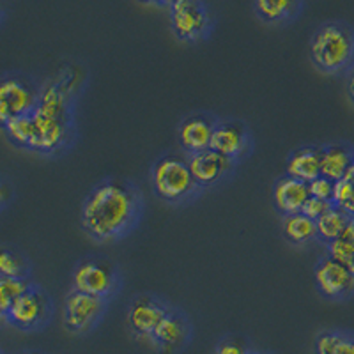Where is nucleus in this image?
I'll return each mask as SVG.
<instances>
[{
	"instance_id": "f257e3e1",
	"label": "nucleus",
	"mask_w": 354,
	"mask_h": 354,
	"mask_svg": "<svg viewBox=\"0 0 354 354\" xmlns=\"http://www.w3.org/2000/svg\"><path fill=\"white\" fill-rule=\"evenodd\" d=\"M142 189L131 179L109 176L88 189L80 205V227L91 241H122L131 236L144 218Z\"/></svg>"
},
{
	"instance_id": "f03ea898",
	"label": "nucleus",
	"mask_w": 354,
	"mask_h": 354,
	"mask_svg": "<svg viewBox=\"0 0 354 354\" xmlns=\"http://www.w3.org/2000/svg\"><path fill=\"white\" fill-rule=\"evenodd\" d=\"M75 113L66 88L59 82L43 85L41 103L32 113L37 131V153L41 156H61L75 144Z\"/></svg>"
},
{
	"instance_id": "7ed1b4c3",
	"label": "nucleus",
	"mask_w": 354,
	"mask_h": 354,
	"mask_svg": "<svg viewBox=\"0 0 354 354\" xmlns=\"http://www.w3.org/2000/svg\"><path fill=\"white\" fill-rule=\"evenodd\" d=\"M308 59L326 77H346L354 69V27L344 20H328L308 39Z\"/></svg>"
},
{
	"instance_id": "20e7f679",
	"label": "nucleus",
	"mask_w": 354,
	"mask_h": 354,
	"mask_svg": "<svg viewBox=\"0 0 354 354\" xmlns=\"http://www.w3.org/2000/svg\"><path fill=\"white\" fill-rule=\"evenodd\" d=\"M149 179L154 197L172 207H186L204 194L195 181L186 154L165 153L158 156L151 165Z\"/></svg>"
},
{
	"instance_id": "39448f33",
	"label": "nucleus",
	"mask_w": 354,
	"mask_h": 354,
	"mask_svg": "<svg viewBox=\"0 0 354 354\" xmlns=\"http://www.w3.org/2000/svg\"><path fill=\"white\" fill-rule=\"evenodd\" d=\"M71 287L112 301L122 290L121 268L105 255H85L73 266Z\"/></svg>"
},
{
	"instance_id": "423d86ee",
	"label": "nucleus",
	"mask_w": 354,
	"mask_h": 354,
	"mask_svg": "<svg viewBox=\"0 0 354 354\" xmlns=\"http://www.w3.org/2000/svg\"><path fill=\"white\" fill-rule=\"evenodd\" d=\"M55 314V303L43 286L34 282L6 315H0L4 326H11L21 333H37L50 326Z\"/></svg>"
},
{
	"instance_id": "0eeeda50",
	"label": "nucleus",
	"mask_w": 354,
	"mask_h": 354,
	"mask_svg": "<svg viewBox=\"0 0 354 354\" xmlns=\"http://www.w3.org/2000/svg\"><path fill=\"white\" fill-rule=\"evenodd\" d=\"M43 85L24 71H6L0 80V122L32 115L41 103Z\"/></svg>"
},
{
	"instance_id": "6e6552de",
	"label": "nucleus",
	"mask_w": 354,
	"mask_h": 354,
	"mask_svg": "<svg viewBox=\"0 0 354 354\" xmlns=\"http://www.w3.org/2000/svg\"><path fill=\"white\" fill-rule=\"evenodd\" d=\"M109 305V299L71 287L62 299V328L73 337H87L100 328Z\"/></svg>"
},
{
	"instance_id": "1a4fd4ad",
	"label": "nucleus",
	"mask_w": 354,
	"mask_h": 354,
	"mask_svg": "<svg viewBox=\"0 0 354 354\" xmlns=\"http://www.w3.org/2000/svg\"><path fill=\"white\" fill-rule=\"evenodd\" d=\"M170 30L181 43L197 44L209 39L214 17L204 0H177L169 9Z\"/></svg>"
},
{
	"instance_id": "9d476101",
	"label": "nucleus",
	"mask_w": 354,
	"mask_h": 354,
	"mask_svg": "<svg viewBox=\"0 0 354 354\" xmlns=\"http://www.w3.org/2000/svg\"><path fill=\"white\" fill-rule=\"evenodd\" d=\"M172 306V303L154 292L135 294L126 306V326L131 337L151 344Z\"/></svg>"
},
{
	"instance_id": "9b49d317",
	"label": "nucleus",
	"mask_w": 354,
	"mask_h": 354,
	"mask_svg": "<svg viewBox=\"0 0 354 354\" xmlns=\"http://www.w3.org/2000/svg\"><path fill=\"white\" fill-rule=\"evenodd\" d=\"M211 149L229 158L236 165L248 160L255 149L254 133L243 119L238 117H220L214 129Z\"/></svg>"
},
{
	"instance_id": "f8f14e48",
	"label": "nucleus",
	"mask_w": 354,
	"mask_h": 354,
	"mask_svg": "<svg viewBox=\"0 0 354 354\" xmlns=\"http://www.w3.org/2000/svg\"><path fill=\"white\" fill-rule=\"evenodd\" d=\"M314 283L321 298L331 303H344L354 296V273L349 264L328 255L314 266Z\"/></svg>"
},
{
	"instance_id": "ddd939ff",
	"label": "nucleus",
	"mask_w": 354,
	"mask_h": 354,
	"mask_svg": "<svg viewBox=\"0 0 354 354\" xmlns=\"http://www.w3.org/2000/svg\"><path fill=\"white\" fill-rule=\"evenodd\" d=\"M218 121L220 117L205 110L186 113L177 124V142L183 154L192 156V154L211 149Z\"/></svg>"
},
{
	"instance_id": "4468645a",
	"label": "nucleus",
	"mask_w": 354,
	"mask_h": 354,
	"mask_svg": "<svg viewBox=\"0 0 354 354\" xmlns=\"http://www.w3.org/2000/svg\"><path fill=\"white\" fill-rule=\"evenodd\" d=\"M188 163L195 181L204 192L229 183L239 167L229 158L221 156L220 153L213 149L192 154V156H188Z\"/></svg>"
},
{
	"instance_id": "2eb2a0df",
	"label": "nucleus",
	"mask_w": 354,
	"mask_h": 354,
	"mask_svg": "<svg viewBox=\"0 0 354 354\" xmlns=\"http://www.w3.org/2000/svg\"><path fill=\"white\" fill-rule=\"evenodd\" d=\"M194 338V322L185 310L174 305L167 319L154 333L153 344L161 354H179L186 351Z\"/></svg>"
},
{
	"instance_id": "dca6fc26",
	"label": "nucleus",
	"mask_w": 354,
	"mask_h": 354,
	"mask_svg": "<svg viewBox=\"0 0 354 354\" xmlns=\"http://www.w3.org/2000/svg\"><path fill=\"white\" fill-rule=\"evenodd\" d=\"M310 198L308 183L299 181L287 174L280 176L271 186V202L280 216L301 213L303 205Z\"/></svg>"
},
{
	"instance_id": "f3484780",
	"label": "nucleus",
	"mask_w": 354,
	"mask_h": 354,
	"mask_svg": "<svg viewBox=\"0 0 354 354\" xmlns=\"http://www.w3.org/2000/svg\"><path fill=\"white\" fill-rule=\"evenodd\" d=\"M252 11L268 27H287L301 17L305 0H250Z\"/></svg>"
},
{
	"instance_id": "a211bd4d",
	"label": "nucleus",
	"mask_w": 354,
	"mask_h": 354,
	"mask_svg": "<svg viewBox=\"0 0 354 354\" xmlns=\"http://www.w3.org/2000/svg\"><path fill=\"white\" fill-rule=\"evenodd\" d=\"M321 144H303L289 153L283 170L287 176L310 183L321 176Z\"/></svg>"
},
{
	"instance_id": "6ab92c4d",
	"label": "nucleus",
	"mask_w": 354,
	"mask_h": 354,
	"mask_svg": "<svg viewBox=\"0 0 354 354\" xmlns=\"http://www.w3.org/2000/svg\"><path fill=\"white\" fill-rule=\"evenodd\" d=\"M321 176L335 183L342 181L354 163V145L342 140L321 144Z\"/></svg>"
},
{
	"instance_id": "aec40b11",
	"label": "nucleus",
	"mask_w": 354,
	"mask_h": 354,
	"mask_svg": "<svg viewBox=\"0 0 354 354\" xmlns=\"http://www.w3.org/2000/svg\"><path fill=\"white\" fill-rule=\"evenodd\" d=\"M280 227H282L283 239L289 245L303 248L312 243H317V223L306 214L294 213L282 216Z\"/></svg>"
},
{
	"instance_id": "412c9836",
	"label": "nucleus",
	"mask_w": 354,
	"mask_h": 354,
	"mask_svg": "<svg viewBox=\"0 0 354 354\" xmlns=\"http://www.w3.org/2000/svg\"><path fill=\"white\" fill-rule=\"evenodd\" d=\"M0 277L32 280V261L17 245L4 243L0 248Z\"/></svg>"
},
{
	"instance_id": "4be33fe9",
	"label": "nucleus",
	"mask_w": 354,
	"mask_h": 354,
	"mask_svg": "<svg viewBox=\"0 0 354 354\" xmlns=\"http://www.w3.org/2000/svg\"><path fill=\"white\" fill-rule=\"evenodd\" d=\"M314 354H354V331L324 328L314 338Z\"/></svg>"
},
{
	"instance_id": "5701e85b",
	"label": "nucleus",
	"mask_w": 354,
	"mask_h": 354,
	"mask_svg": "<svg viewBox=\"0 0 354 354\" xmlns=\"http://www.w3.org/2000/svg\"><path fill=\"white\" fill-rule=\"evenodd\" d=\"M4 135L15 147L30 153H37V131L36 122L32 115L20 117L15 121H9L2 124Z\"/></svg>"
},
{
	"instance_id": "b1692460",
	"label": "nucleus",
	"mask_w": 354,
	"mask_h": 354,
	"mask_svg": "<svg viewBox=\"0 0 354 354\" xmlns=\"http://www.w3.org/2000/svg\"><path fill=\"white\" fill-rule=\"evenodd\" d=\"M353 218L347 213H344L340 207L337 205H331L326 213L322 214L315 223H317V243L322 246L330 245L331 241L338 239L342 236V232L346 230V227L349 225V221Z\"/></svg>"
},
{
	"instance_id": "393cba45",
	"label": "nucleus",
	"mask_w": 354,
	"mask_h": 354,
	"mask_svg": "<svg viewBox=\"0 0 354 354\" xmlns=\"http://www.w3.org/2000/svg\"><path fill=\"white\" fill-rule=\"evenodd\" d=\"M324 248H326L328 257L349 264L354 259V220L349 221V225L346 227L340 238L331 241Z\"/></svg>"
},
{
	"instance_id": "a878e982",
	"label": "nucleus",
	"mask_w": 354,
	"mask_h": 354,
	"mask_svg": "<svg viewBox=\"0 0 354 354\" xmlns=\"http://www.w3.org/2000/svg\"><path fill=\"white\" fill-rule=\"evenodd\" d=\"M32 283V280H17V278L0 277V315L8 314L12 303L17 301Z\"/></svg>"
},
{
	"instance_id": "bb28decb",
	"label": "nucleus",
	"mask_w": 354,
	"mask_h": 354,
	"mask_svg": "<svg viewBox=\"0 0 354 354\" xmlns=\"http://www.w3.org/2000/svg\"><path fill=\"white\" fill-rule=\"evenodd\" d=\"M259 349L250 342L245 335L227 333L214 346L213 354H257Z\"/></svg>"
},
{
	"instance_id": "cd10ccee",
	"label": "nucleus",
	"mask_w": 354,
	"mask_h": 354,
	"mask_svg": "<svg viewBox=\"0 0 354 354\" xmlns=\"http://www.w3.org/2000/svg\"><path fill=\"white\" fill-rule=\"evenodd\" d=\"M333 204L337 205V207H340L344 213H347L354 220V183L353 181H349V179L337 181V186H335Z\"/></svg>"
},
{
	"instance_id": "c85d7f7f",
	"label": "nucleus",
	"mask_w": 354,
	"mask_h": 354,
	"mask_svg": "<svg viewBox=\"0 0 354 354\" xmlns=\"http://www.w3.org/2000/svg\"><path fill=\"white\" fill-rule=\"evenodd\" d=\"M335 186H337V183L331 181L330 177H326V176H319V177H315L314 181L308 183L310 195H312V197L321 198V201H328V202H333Z\"/></svg>"
},
{
	"instance_id": "c756f323",
	"label": "nucleus",
	"mask_w": 354,
	"mask_h": 354,
	"mask_svg": "<svg viewBox=\"0 0 354 354\" xmlns=\"http://www.w3.org/2000/svg\"><path fill=\"white\" fill-rule=\"evenodd\" d=\"M331 205H333V202H328V201H321V198L317 197H312L310 195V198L306 201V204L303 205V214H306V216H310L312 220L317 221L319 218L322 216V214L326 213L328 209H330Z\"/></svg>"
},
{
	"instance_id": "7c9ffc66",
	"label": "nucleus",
	"mask_w": 354,
	"mask_h": 354,
	"mask_svg": "<svg viewBox=\"0 0 354 354\" xmlns=\"http://www.w3.org/2000/svg\"><path fill=\"white\" fill-rule=\"evenodd\" d=\"M15 197H17L15 186L11 185L8 177L2 176V179H0V211L8 209L9 204L15 202Z\"/></svg>"
},
{
	"instance_id": "2f4dec72",
	"label": "nucleus",
	"mask_w": 354,
	"mask_h": 354,
	"mask_svg": "<svg viewBox=\"0 0 354 354\" xmlns=\"http://www.w3.org/2000/svg\"><path fill=\"white\" fill-rule=\"evenodd\" d=\"M344 91H346V96L349 100V103L354 106V69L344 77Z\"/></svg>"
},
{
	"instance_id": "473e14b6",
	"label": "nucleus",
	"mask_w": 354,
	"mask_h": 354,
	"mask_svg": "<svg viewBox=\"0 0 354 354\" xmlns=\"http://www.w3.org/2000/svg\"><path fill=\"white\" fill-rule=\"evenodd\" d=\"M2 354H8L6 351H2ZM12 354H48L44 353V351H39V349H21V351H17V353Z\"/></svg>"
},
{
	"instance_id": "72a5a7b5",
	"label": "nucleus",
	"mask_w": 354,
	"mask_h": 354,
	"mask_svg": "<svg viewBox=\"0 0 354 354\" xmlns=\"http://www.w3.org/2000/svg\"><path fill=\"white\" fill-rule=\"evenodd\" d=\"M176 2H177V0H158L156 6H160V8H167V9H170V6L176 4Z\"/></svg>"
},
{
	"instance_id": "f704fd0d",
	"label": "nucleus",
	"mask_w": 354,
	"mask_h": 354,
	"mask_svg": "<svg viewBox=\"0 0 354 354\" xmlns=\"http://www.w3.org/2000/svg\"><path fill=\"white\" fill-rule=\"evenodd\" d=\"M346 179H349V181L354 183V163H353V167H351V170H349V174H347Z\"/></svg>"
},
{
	"instance_id": "c9c22d12",
	"label": "nucleus",
	"mask_w": 354,
	"mask_h": 354,
	"mask_svg": "<svg viewBox=\"0 0 354 354\" xmlns=\"http://www.w3.org/2000/svg\"><path fill=\"white\" fill-rule=\"evenodd\" d=\"M138 2H142V4H154V6H156L158 0H138Z\"/></svg>"
},
{
	"instance_id": "e433bc0d",
	"label": "nucleus",
	"mask_w": 354,
	"mask_h": 354,
	"mask_svg": "<svg viewBox=\"0 0 354 354\" xmlns=\"http://www.w3.org/2000/svg\"><path fill=\"white\" fill-rule=\"evenodd\" d=\"M349 268H351V270H353V273H354V259L349 262Z\"/></svg>"
},
{
	"instance_id": "4c0bfd02",
	"label": "nucleus",
	"mask_w": 354,
	"mask_h": 354,
	"mask_svg": "<svg viewBox=\"0 0 354 354\" xmlns=\"http://www.w3.org/2000/svg\"><path fill=\"white\" fill-rule=\"evenodd\" d=\"M257 354H274V353H264V351H259Z\"/></svg>"
}]
</instances>
